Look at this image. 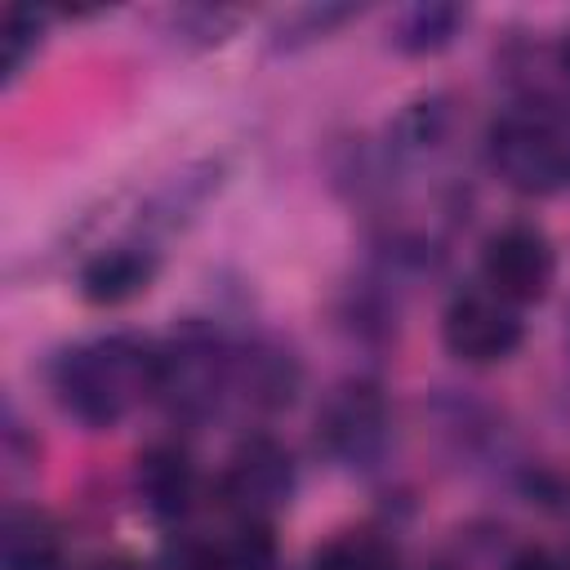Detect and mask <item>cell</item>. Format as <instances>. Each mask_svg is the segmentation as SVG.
Instances as JSON below:
<instances>
[{"instance_id": "cell-14", "label": "cell", "mask_w": 570, "mask_h": 570, "mask_svg": "<svg viewBox=\"0 0 570 570\" xmlns=\"http://www.w3.org/2000/svg\"><path fill=\"white\" fill-rule=\"evenodd\" d=\"M508 570H561V566H557V561H552L543 548H530V552H521V557H517Z\"/></svg>"}, {"instance_id": "cell-9", "label": "cell", "mask_w": 570, "mask_h": 570, "mask_svg": "<svg viewBox=\"0 0 570 570\" xmlns=\"http://www.w3.org/2000/svg\"><path fill=\"white\" fill-rule=\"evenodd\" d=\"M463 13L454 4H414L396 22V49L405 53H436L454 40Z\"/></svg>"}, {"instance_id": "cell-10", "label": "cell", "mask_w": 570, "mask_h": 570, "mask_svg": "<svg viewBox=\"0 0 570 570\" xmlns=\"http://www.w3.org/2000/svg\"><path fill=\"white\" fill-rule=\"evenodd\" d=\"M218 570H272L276 566V534L267 521H240L223 543H214Z\"/></svg>"}, {"instance_id": "cell-11", "label": "cell", "mask_w": 570, "mask_h": 570, "mask_svg": "<svg viewBox=\"0 0 570 570\" xmlns=\"http://www.w3.org/2000/svg\"><path fill=\"white\" fill-rule=\"evenodd\" d=\"M36 45H40V18H36V9L13 4L4 13V27H0V67H4V80H13L22 71V62L36 53Z\"/></svg>"}, {"instance_id": "cell-15", "label": "cell", "mask_w": 570, "mask_h": 570, "mask_svg": "<svg viewBox=\"0 0 570 570\" xmlns=\"http://www.w3.org/2000/svg\"><path fill=\"white\" fill-rule=\"evenodd\" d=\"M561 58H566V76H570V40H566V49H561Z\"/></svg>"}, {"instance_id": "cell-7", "label": "cell", "mask_w": 570, "mask_h": 570, "mask_svg": "<svg viewBox=\"0 0 570 570\" xmlns=\"http://www.w3.org/2000/svg\"><path fill=\"white\" fill-rule=\"evenodd\" d=\"M0 561L4 570H58L62 566V534L36 508H13L0 530Z\"/></svg>"}, {"instance_id": "cell-5", "label": "cell", "mask_w": 570, "mask_h": 570, "mask_svg": "<svg viewBox=\"0 0 570 570\" xmlns=\"http://www.w3.org/2000/svg\"><path fill=\"white\" fill-rule=\"evenodd\" d=\"M294 485V468H289V454L267 441V436H254L236 450L227 476H223V499L245 517V521H267V512L276 503H285Z\"/></svg>"}, {"instance_id": "cell-6", "label": "cell", "mask_w": 570, "mask_h": 570, "mask_svg": "<svg viewBox=\"0 0 570 570\" xmlns=\"http://www.w3.org/2000/svg\"><path fill=\"white\" fill-rule=\"evenodd\" d=\"M191 490H196V472L178 445H151L138 459V494L151 517H165V521L183 517L191 503Z\"/></svg>"}, {"instance_id": "cell-1", "label": "cell", "mask_w": 570, "mask_h": 570, "mask_svg": "<svg viewBox=\"0 0 570 570\" xmlns=\"http://www.w3.org/2000/svg\"><path fill=\"white\" fill-rule=\"evenodd\" d=\"M53 387L67 414L89 428H111L138 401L160 392V352L129 334L94 338L58 361Z\"/></svg>"}, {"instance_id": "cell-3", "label": "cell", "mask_w": 570, "mask_h": 570, "mask_svg": "<svg viewBox=\"0 0 570 570\" xmlns=\"http://www.w3.org/2000/svg\"><path fill=\"white\" fill-rule=\"evenodd\" d=\"M552 272H557V258H552L548 236L539 227H525V223L499 227L481 249L485 289L499 294L512 307L539 303L548 294V285H552Z\"/></svg>"}, {"instance_id": "cell-4", "label": "cell", "mask_w": 570, "mask_h": 570, "mask_svg": "<svg viewBox=\"0 0 570 570\" xmlns=\"http://www.w3.org/2000/svg\"><path fill=\"white\" fill-rule=\"evenodd\" d=\"M441 338H445L450 356H459L468 365H494V361H503V356L517 352V343H521V316L499 294L472 289V294H459L445 307Z\"/></svg>"}, {"instance_id": "cell-2", "label": "cell", "mask_w": 570, "mask_h": 570, "mask_svg": "<svg viewBox=\"0 0 570 570\" xmlns=\"http://www.w3.org/2000/svg\"><path fill=\"white\" fill-rule=\"evenodd\" d=\"M490 165L525 196L570 187V116L557 107H512L490 125Z\"/></svg>"}, {"instance_id": "cell-8", "label": "cell", "mask_w": 570, "mask_h": 570, "mask_svg": "<svg viewBox=\"0 0 570 570\" xmlns=\"http://www.w3.org/2000/svg\"><path fill=\"white\" fill-rule=\"evenodd\" d=\"M151 272H156L151 254H142V249H107V254H98V258L85 263L80 294L89 303H98V307H116V303L142 294L147 281H151Z\"/></svg>"}, {"instance_id": "cell-12", "label": "cell", "mask_w": 570, "mask_h": 570, "mask_svg": "<svg viewBox=\"0 0 570 570\" xmlns=\"http://www.w3.org/2000/svg\"><path fill=\"white\" fill-rule=\"evenodd\" d=\"M312 570H387V548L370 534H343L316 552Z\"/></svg>"}, {"instance_id": "cell-13", "label": "cell", "mask_w": 570, "mask_h": 570, "mask_svg": "<svg viewBox=\"0 0 570 570\" xmlns=\"http://www.w3.org/2000/svg\"><path fill=\"white\" fill-rule=\"evenodd\" d=\"M165 570H218V552L214 543H178L165 557Z\"/></svg>"}]
</instances>
